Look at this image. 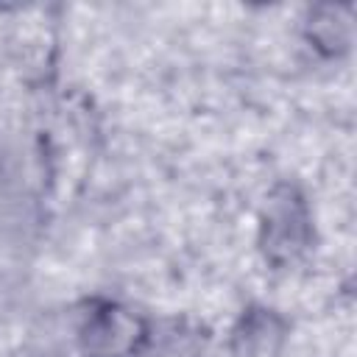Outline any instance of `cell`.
I'll use <instances>...</instances> for the list:
<instances>
[{
  "label": "cell",
  "instance_id": "1",
  "mask_svg": "<svg viewBox=\"0 0 357 357\" xmlns=\"http://www.w3.org/2000/svg\"><path fill=\"white\" fill-rule=\"evenodd\" d=\"M312 243V212L296 184H276L259 215V248L265 259L284 268L307 254Z\"/></svg>",
  "mask_w": 357,
  "mask_h": 357
},
{
  "label": "cell",
  "instance_id": "2",
  "mask_svg": "<svg viewBox=\"0 0 357 357\" xmlns=\"http://www.w3.org/2000/svg\"><path fill=\"white\" fill-rule=\"evenodd\" d=\"M148 321L120 301H92L78 324L81 357H139L148 346Z\"/></svg>",
  "mask_w": 357,
  "mask_h": 357
},
{
  "label": "cell",
  "instance_id": "3",
  "mask_svg": "<svg viewBox=\"0 0 357 357\" xmlns=\"http://www.w3.org/2000/svg\"><path fill=\"white\" fill-rule=\"evenodd\" d=\"M287 321L268 304H248L229 335V357H284Z\"/></svg>",
  "mask_w": 357,
  "mask_h": 357
},
{
  "label": "cell",
  "instance_id": "4",
  "mask_svg": "<svg viewBox=\"0 0 357 357\" xmlns=\"http://www.w3.org/2000/svg\"><path fill=\"white\" fill-rule=\"evenodd\" d=\"M307 42L326 59H340L351 50L354 42V17L349 6L321 3L312 6L304 22Z\"/></svg>",
  "mask_w": 357,
  "mask_h": 357
}]
</instances>
